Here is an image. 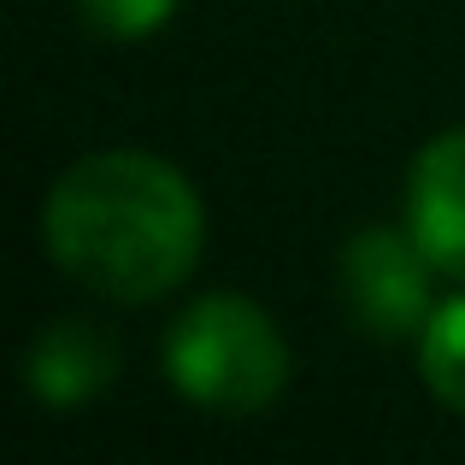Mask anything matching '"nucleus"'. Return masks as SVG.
<instances>
[{
    "mask_svg": "<svg viewBox=\"0 0 465 465\" xmlns=\"http://www.w3.org/2000/svg\"><path fill=\"white\" fill-rule=\"evenodd\" d=\"M201 194L136 148L89 153L54 183L42 236L59 272L106 301H159L201 260Z\"/></svg>",
    "mask_w": 465,
    "mask_h": 465,
    "instance_id": "nucleus-1",
    "label": "nucleus"
},
{
    "mask_svg": "<svg viewBox=\"0 0 465 465\" xmlns=\"http://www.w3.org/2000/svg\"><path fill=\"white\" fill-rule=\"evenodd\" d=\"M165 377L183 401L224 419L265 412L289 383V348L248 295H206L171 324Z\"/></svg>",
    "mask_w": 465,
    "mask_h": 465,
    "instance_id": "nucleus-2",
    "label": "nucleus"
},
{
    "mask_svg": "<svg viewBox=\"0 0 465 465\" xmlns=\"http://www.w3.org/2000/svg\"><path fill=\"white\" fill-rule=\"evenodd\" d=\"M430 253L412 230L371 224L341 248V301L377 341H401L430 324Z\"/></svg>",
    "mask_w": 465,
    "mask_h": 465,
    "instance_id": "nucleus-3",
    "label": "nucleus"
},
{
    "mask_svg": "<svg viewBox=\"0 0 465 465\" xmlns=\"http://www.w3.org/2000/svg\"><path fill=\"white\" fill-rule=\"evenodd\" d=\"M407 230L442 277L465 283V130H448L412 159Z\"/></svg>",
    "mask_w": 465,
    "mask_h": 465,
    "instance_id": "nucleus-4",
    "label": "nucleus"
},
{
    "mask_svg": "<svg viewBox=\"0 0 465 465\" xmlns=\"http://www.w3.org/2000/svg\"><path fill=\"white\" fill-rule=\"evenodd\" d=\"M24 377H30V395L47 407H83L118 377V341L89 318H59L30 341Z\"/></svg>",
    "mask_w": 465,
    "mask_h": 465,
    "instance_id": "nucleus-5",
    "label": "nucleus"
},
{
    "mask_svg": "<svg viewBox=\"0 0 465 465\" xmlns=\"http://www.w3.org/2000/svg\"><path fill=\"white\" fill-rule=\"evenodd\" d=\"M419 365H424V383L436 389V401L465 412V295L436 307L430 324L419 330Z\"/></svg>",
    "mask_w": 465,
    "mask_h": 465,
    "instance_id": "nucleus-6",
    "label": "nucleus"
},
{
    "mask_svg": "<svg viewBox=\"0 0 465 465\" xmlns=\"http://www.w3.org/2000/svg\"><path fill=\"white\" fill-rule=\"evenodd\" d=\"M83 24H89L94 35H106V42H142V35H153L159 24H171V12H177V0H77Z\"/></svg>",
    "mask_w": 465,
    "mask_h": 465,
    "instance_id": "nucleus-7",
    "label": "nucleus"
}]
</instances>
